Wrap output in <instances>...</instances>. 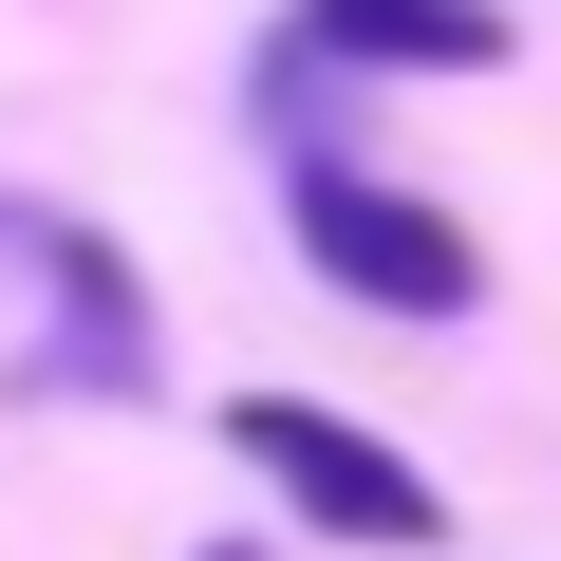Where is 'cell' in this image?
Instances as JSON below:
<instances>
[{
    "mask_svg": "<svg viewBox=\"0 0 561 561\" xmlns=\"http://www.w3.org/2000/svg\"><path fill=\"white\" fill-rule=\"evenodd\" d=\"M206 561H262V542H206Z\"/></svg>",
    "mask_w": 561,
    "mask_h": 561,
    "instance_id": "obj_4",
    "label": "cell"
},
{
    "mask_svg": "<svg viewBox=\"0 0 561 561\" xmlns=\"http://www.w3.org/2000/svg\"><path fill=\"white\" fill-rule=\"evenodd\" d=\"M280 206H300V262L337 280V300H375V319H468V300H486L468 225H449V206H412V187H375V169H337V150L280 169Z\"/></svg>",
    "mask_w": 561,
    "mask_h": 561,
    "instance_id": "obj_1",
    "label": "cell"
},
{
    "mask_svg": "<svg viewBox=\"0 0 561 561\" xmlns=\"http://www.w3.org/2000/svg\"><path fill=\"white\" fill-rule=\"evenodd\" d=\"M300 38L319 57H375V76H486L505 57L486 0H300Z\"/></svg>",
    "mask_w": 561,
    "mask_h": 561,
    "instance_id": "obj_3",
    "label": "cell"
},
{
    "mask_svg": "<svg viewBox=\"0 0 561 561\" xmlns=\"http://www.w3.org/2000/svg\"><path fill=\"white\" fill-rule=\"evenodd\" d=\"M225 449L280 468V505L337 524V542H449V486L412 449H375L356 412H319V393H225Z\"/></svg>",
    "mask_w": 561,
    "mask_h": 561,
    "instance_id": "obj_2",
    "label": "cell"
}]
</instances>
